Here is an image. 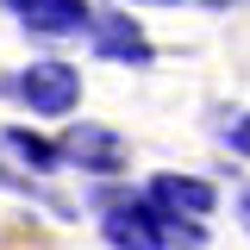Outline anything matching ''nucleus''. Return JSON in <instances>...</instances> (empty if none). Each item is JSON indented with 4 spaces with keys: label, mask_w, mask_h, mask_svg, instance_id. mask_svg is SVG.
I'll return each mask as SVG.
<instances>
[{
    "label": "nucleus",
    "mask_w": 250,
    "mask_h": 250,
    "mask_svg": "<svg viewBox=\"0 0 250 250\" xmlns=\"http://www.w3.org/2000/svg\"><path fill=\"white\" fill-rule=\"evenodd\" d=\"M100 231H106V244H113V250H169V219L156 213L144 194L106 207V213H100Z\"/></svg>",
    "instance_id": "3"
},
{
    "label": "nucleus",
    "mask_w": 250,
    "mask_h": 250,
    "mask_svg": "<svg viewBox=\"0 0 250 250\" xmlns=\"http://www.w3.org/2000/svg\"><path fill=\"white\" fill-rule=\"evenodd\" d=\"M88 44L100 50V57H113V62H138V69H144V62L156 57V50H150V38L131 25V19H119V13H94Z\"/></svg>",
    "instance_id": "6"
},
{
    "label": "nucleus",
    "mask_w": 250,
    "mask_h": 250,
    "mask_svg": "<svg viewBox=\"0 0 250 250\" xmlns=\"http://www.w3.org/2000/svg\"><path fill=\"white\" fill-rule=\"evenodd\" d=\"M62 163H75V169H88L100 182H113L125 175V163H131V144H125L113 125H94V119H75L62 131Z\"/></svg>",
    "instance_id": "2"
},
{
    "label": "nucleus",
    "mask_w": 250,
    "mask_h": 250,
    "mask_svg": "<svg viewBox=\"0 0 250 250\" xmlns=\"http://www.w3.org/2000/svg\"><path fill=\"white\" fill-rule=\"evenodd\" d=\"M238 219H244V231H250V194H238Z\"/></svg>",
    "instance_id": "9"
},
{
    "label": "nucleus",
    "mask_w": 250,
    "mask_h": 250,
    "mask_svg": "<svg viewBox=\"0 0 250 250\" xmlns=\"http://www.w3.org/2000/svg\"><path fill=\"white\" fill-rule=\"evenodd\" d=\"M225 144H231L238 156H250V113H244L238 125H225Z\"/></svg>",
    "instance_id": "8"
},
{
    "label": "nucleus",
    "mask_w": 250,
    "mask_h": 250,
    "mask_svg": "<svg viewBox=\"0 0 250 250\" xmlns=\"http://www.w3.org/2000/svg\"><path fill=\"white\" fill-rule=\"evenodd\" d=\"M6 150H19L31 169H62V144H44V138H31L25 125H6Z\"/></svg>",
    "instance_id": "7"
},
{
    "label": "nucleus",
    "mask_w": 250,
    "mask_h": 250,
    "mask_svg": "<svg viewBox=\"0 0 250 250\" xmlns=\"http://www.w3.org/2000/svg\"><path fill=\"white\" fill-rule=\"evenodd\" d=\"M19 13L25 31H44V38H82L94 31V6L88 0H6Z\"/></svg>",
    "instance_id": "5"
},
{
    "label": "nucleus",
    "mask_w": 250,
    "mask_h": 250,
    "mask_svg": "<svg viewBox=\"0 0 250 250\" xmlns=\"http://www.w3.org/2000/svg\"><path fill=\"white\" fill-rule=\"evenodd\" d=\"M144 200H150L156 213H169V219H213L219 207V188L213 182H200V175H150L144 182Z\"/></svg>",
    "instance_id": "4"
},
{
    "label": "nucleus",
    "mask_w": 250,
    "mask_h": 250,
    "mask_svg": "<svg viewBox=\"0 0 250 250\" xmlns=\"http://www.w3.org/2000/svg\"><path fill=\"white\" fill-rule=\"evenodd\" d=\"M13 94L25 100L31 113H44V119H62V113H75V100H82V69H69V62H31L13 75Z\"/></svg>",
    "instance_id": "1"
},
{
    "label": "nucleus",
    "mask_w": 250,
    "mask_h": 250,
    "mask_svg": "<svg viewBox=\"0 0 250 250\" xmlns=\"http://www.w3.org/2000/svg\"><path fill=\"white\" fill-rule=\"evenodd\" d=\"M207 6H238V0H207Z\"/></svg>",
    "instance_id": "10"
}]
</instances>
